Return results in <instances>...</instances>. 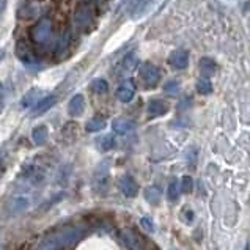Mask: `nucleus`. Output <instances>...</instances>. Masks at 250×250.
Masks as SVG:
<instances>
[{"mask_svg": "<svg viewBox=\"0 0 250 250\" xmlns=\"http://www.w3.org/2000/svg\"><path fill=\"white\" fill-rule=\"evenodd\" d=\"M91 88H93V91H96V93H106L107 91V82L102 81V79H96V81H93V83H91Z\"/></svg>", "mask_w": 250, "mask_h": 250, "instance_id": "obj_11", "label": "nucleus"}, {"mask_svg": "<svg viewBox=\"0 0 250 250\" xmlns=\"http://www.w3.org/2000/svg\"><path fill=\"white\" fill-rule=\"evenodd\" d=\"M140 81L143 82V85L147 88H153L156 87L157 83L161 81V72H159V68L156 67V65L150 63V62H145L140 65Z\"/></svg>", "mask_w": 250, "mask_h": 250, "instance_id": "obj_1", "label": "nucleus"}, {"mask_svg": "<svg viewBox=\"0 0 250 250\" xmlns=\"http://www.w3.org/2000/svg\"><path fill=\"white\" fill-rule=\"evenodd\" d=\"M114 129L118 134H126L128 131L134 129V123L131 120H126V118H117L114 121Z\"/></svg>", "mask_w": 250, "mask_h": 250, "instance_id": "obj_7", "label": "nucleus"}, {"mask_svg": "<svg viewBox=\"0 0 250 250\" xmlns=\"http://www.w3.org/2000/svg\"><path fill=\"white\" fill-rule=\"evenodd\" d=\"M82 110H83V98L81 95H77L69 104V112L72 115H79L82 114Z\"/></svg>", "mask_w": 250, "mask_h": 250, "instance_id": "obj_9", "label": "nucleus"}, {"mask_svg": "<svg viewBox=\"0 0 250 250\" xmlns=\"http://www.w3.org/2000/svg\"><path fill=\"white\" fill-rule=\"evenodd\" d=\"M76 19L79 21V24L81 25H85V24H88L91 21V15H90V10L87 8H82V10H79L77 11V15H76Z\"/></svg>", "mask_w": 250, "mask_h": 250, "instance_id": "obj_10", "label": "nucleus"}, {"mask_svg": "<svg viewBox=\"0 0 250 250\" xmlns=\"http://www.w3.org/2000/svg\"><path fill=\"white\" fill-rule=\"evenodd\" d=\"M134 95H135V87H134L133 81L123 82V83L120 85V88H118V91H117V98H118V100H120L121 102H129V101H133Z\"/></svg>", "mask_w": 250, "mask_h": 250, "instance_id": "obj_3", "label": "nucleus"}, {"mask_svg": "<svg viewBox=\"0 0 250 250\" xmlns=\"http://www.w3.org/2000/svg\"><path fill=\"white\" fill-rule=\"evenodd\" d=\"M104 126V121L101 120V118H95V120H91L88 123V129L91 131H96V129H101Z\"/></svg>", "mask_w": 250, "mask_h": 250, "instance_id": "obj_13", "label": "nucleus"}, {"mask_svg": "<svg viewBox=\"0 0 250 250\" xmlns=\"http://www.w3.org/2000/svg\"><path fill=\"white\" fill-rule=\"evenodd\" d=\"M176 88H178V83H176L175 81H170V82L166 85V91H168V93H170V91H175Z\"/></svg>", "mask_w": 250, "mask_h": 250, "instance_id": "obj_14", "label": "nucleus"}, {"mask_svg": "<svg viewBox=\"0 0 250 250\" xmlns=\"http://www.w3.org/2000/svg\"><path fill=\"white\" fill-rule=\"evenodd\" d=\"M199 68L201 71V74L205 77H209V76H214L217 69H219V67H217V63L213 60V58L209 57H203L200 63H199Z\"/></svg>", "mask_w": 250, "mask_h": 250, "instance_id": "obj_5", "label": "nucleus"}, {"mask_svg": "<svg viewBox=\"0 0 250 250\" xmlns=\"http://www.w3.org/2000/svg\"><path fill=\"white\" fill-rule=\"evenodd\" d=\"M137 63H139V60H137L135 54H129L126 58H124V62H123V68L126 69V71H133V69L137 67Z\"/></svg>", "mask_w": 250, "mask_h": 250, "instance_id": "obj_12", "label": "nucleus"}, {"mask_svg": "<svg viewBox=\"0 0 250 250\" xmlns=\"http://www.w3.org/2000/svg\"><path fill=\"white\" fill-rule=\"evenodd\" d=\"M197 91L200 95H209L213 91V83L208 81L206 77H201L197 81Z\"/></svg>", "mask_w": 250, "mask_h": 250, "instance_id": "obj_8", "label": "nucleus"}, {"mask_svg": "<svg viewBox=\"0 0 250 250\" xmlns=\"http://www.w3.org/2000/svg\"><path fill=\"white\" fill-rule=\"evenodd\" d=\"M168 63L172 65L175 69H184L189 63V54L184 49H176L173 50L168 57Z\"/></svg>", "mask_w": 250, "mask_h": 250, "instance_id": "obj_2", "label": "nucleus"}, {"mask_svg": "<svg viewBox=\"0 0 250 250\" xmlns=\"http://www.w3.org/2000/svg\"><path fill=\"white\" fill-rule=\"evenodd\" d=\"M151 2H153V0H133V2H131V16L139 17L151 5Z\"/></svg>", "mask_w": 250, "mask_h": 250, "instance_id": "obj_6", "label": "nucleus"}, {"mask_svg": "<svg viewBox=\"0 0 250 250\" xmlns=\"http://www.w3.org/2000/svg\"><path fill=\"white\" fill-rule=\"evenodd\" d=\"M147 110H148L150 117H161L168 112V104L162 100H153L148 102Z\"/></svg>", "mask_w": 250, "mask_h": 250, "instance_id": "obj_4", "label": "nucleus"}]
</instances>
